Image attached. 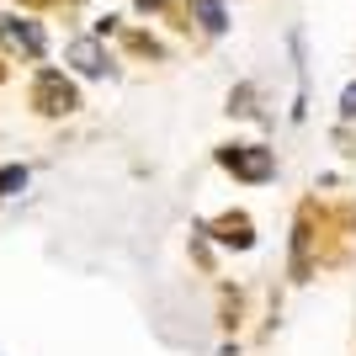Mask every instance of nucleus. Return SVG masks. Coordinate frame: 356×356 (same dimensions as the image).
<instances>
[{"mask_svg":"<svg viewBox=\"0 0 356 356\" xmlns=\"http://www.w3.org/2000/svg\"><path fill=\"white\" fill-rule=\"evenodd\" d=\"M32 102H38V112H48V118L74 112V86L64 80L59 70H43V74H38V86H32Z\"/></svg>","mask_w":356,"mask_h":356,"instance_id":"obj_1","label":"nucleus"},{"mask_svg":"<svg viewBox=\"0 0 356 356\" xmlns=\"http://www.w3.org/2000/svg\"><path fill=\"white\" fill-rule=\"evenodd\" d=\"M0 43H11V48H22V54H32V59H43L48 38H43V27H38V22H22V16H0Z\"/></svg>","mask_w":356,"mask_h":356,"instance_id":"obj_2","label":"nucleus"},{"mask_svg":"<svg viewBox=\"0 0 356 356\" xmlns=\"http://www.w3.org/2000/svg\"><path fill=\"white\" fill-rule=\"evenodd\" d=\"M218 160L229 165V170H234V176H245V181H266V176H271V154H266V149H255V144L223 149Z\"/></svg>","mask_w":356,"mask_h":356,"instance_id":"obj_3","label":"nucleus"},{"mask_svg":"<svg viewBox=\"0 0 356 356\" xmlns=\"http://www.w3.org/2000/svg\"><path fill=\"white\" fill-rule=\"evenodd\" d=\"M70 59H74V70H80V74H102V70H106V54H102V43H96V38L70 43Z\"/></svg>","mask_w":356,"mask_h":356,"instance_id":"obj_4","label":"nucleus"},{"mask_svg":"<svg viewBox=\"0 0 356 356\" xmlns=\"http://www.w3.org/2000/svg\"><path fill=\"white\" fill-rule=\"evenodd\" d=\"M192 16H197V22H202L208 32H223V27H229V16H223L218 0H192Z\"/></svg>","mask_w":356,"mask_h":356,"instance_id":"obj_5","label":"nucleus"},{"mask_svg":"<svg viewBox=\"0 0 356 356\" xmlns=\"http://www.w3.org/2000/svg\"><path fill=\"white\" fill-rule=\"evenodd\" d=\"M22 186H27V170H22V165H6V170H0V197L22 192Z\"/></svg>","mask_w":356,"mask_h":356,"instance_id":"obj_6","label":"nucleus"},{"mask_svg":"<svg viewBox=\"0 0 356 356\" xmlns=\"http://www.w3.org/2000/svg\"><path fill=\"white\" fill-rule=\"evenodd\" d=\"M341 112H346V118H356V80L346 86V96H341Z\"/></svg>","mask_w":356,"mask_h":356,"instance_id":"obj_7","label":"nucleus"},{"mask_svg":"<svg viewBox=\"0 0 356 356\" xmlns=\"http://www.w3.org/2000/svg\"><path fill=\"white\" fill-rule=\"evenodd\" d=\"M138 6H144V11H154V6H165V0H138Z\"/></svg>","mask_w":356,"mask_h":356,"instance_id":"obj_8","label":"nucleus"}]
</instances>
